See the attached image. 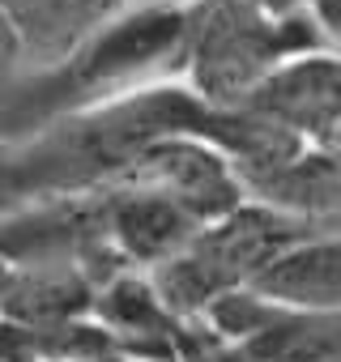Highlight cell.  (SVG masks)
I'll list each match as a JSON object with an SVG mask.
<instances>
[{"label": "cell", "mask_w": 341, "mask_h": 362, "mask_svg": "<svg viewBox=\"0 0 341 362\" xmlns=\"http://www.w3.org/2000/svg\"><path fill=\"white\" fill-rule=\"evenodd\" d=\"M209 103H201L184 81H154L94 107L69 111L39 132L13 141L18 145V175L35 201L52 197H81L103 192L166 136L201 132Z\"/></svg>", "instance_id": "6da1fadb"}, {"label": "cell", "mask_w": 341, "mask_h": 362, "mask_svg": "<svg viewBox=\"0 0 341 362\" xmlns=\"http://www.w3.org/2000/svg\"><path fill=\"white\" fill-rule=\"evenodd\" d=\"M333 47L311 18H269L248 0H197L184 13L180 81L209 107H243L294 56Z\"/></svg>", "instance_id": "7a4b0ae2"}, {"label": "cell", "mask_w": 341, "mask_h": 362, "mask_svg": "<svg viewBox=\"0 0 341 362\" xmlns=\"http://www.w3.org/2000/svg\"><path fill=\"white\" fill-rule=\"evenodd\" d=\"M311 230H316L311 218L273 209L265 201H248L222 222H209L184 252L149 269V277L158 281L170 311L180 320H192L205 315L218 298L235 290H252L260 273Z\"/></svg>", "instance_id": "3957f363"}, {"label": "cell", "mask_w": 341, "mask_h": 362, "mask_svg": "<svg viewBox=\"0 0 341 362\" xmlns=\"http://www.w3.org/2000/svg\"><path fill=\"white\" fill-rule=\"evenodd\" d=\"M124 179L166 192L201 226L222 222L226 214H235L239 205L252 201L239 166L231 162V153L222 145H214L209 136H201V132H175V136L158 141Z\"/></svg>", "instance_id": "277c9868"}, {"label": "cell", "mask_w": 341, "mask_h": 362, "mask_svg": "<svg viewBox=\"0 0 341 362\" xmlns=\"http://www.w3.org/2000/svg\"><path fill=\"white\" fill-rule=\"evenodd\" d=\"M252 107L277 115L316 153L341 166V47H311L286 60L256 90Z\"/></svg>", "instance_id": "5b68a950"}, {"label": "cell", "mask_w": 341, "mask_h": 362, "mask_svg": "<svg viewBox=\"0 0 341 362\" xmlns=\"http://www.w3.org/2000/svg\"><path fill=\"white\" fill-rule=\"evenodd\" d=\"M98 197H103L111 247L120 252V260L128 269H158L162 260L184 252L205 230L184 205H175L166 192H158L149 184L120 179V184L103 188Z\"/></svg>", "instance_id": "8992f818"}, {"label": "cell", "mask_w": 341, "mask_h": 362, "mask_svg": "<svg viewBox=\"0 0 341 362\" xmlns=\"http://www.w3.org/2000/svg\"><path fill=\"white\" fill-rule=\"evenodd\" d=\"M98 277L77 260H39L18 264L13 286L0 303V315L22 324V332H52L77 324L86 311H94Z\"/></svg>", "instance_id": "52a82bcc"}, {"label": "cell", "mask_w": 341, "mask_h": 362, "mask_svg": "<svg viewBox=\"0 0 341 362\" xmlns=\"http://www.w3.org/2000/svg\"><path fill=\"white\" fill-rule=\"evenodd\" d=\"M94 315L107 324V332L120 345H128L137 354H170L184 341L180 315L162 298L158 281L141 277L137 269H120L115 277H107L98 286Z\"/></svg>", "instance_id": "ba28073f"}, {"label": "cell", "mask_w": 341, "mask_h": 362, "mask_svg": "<svg viewBox=\"0 0 341 362\" xmlns=\"http://www.w3.org/2000/svg\"><path fill=\"white\" fill-rule=\"evenodd\" d=\"M252 290L282 307L341 311V230L316 226L307 239H299L290 252H282L260 273V281Z\"/></svg>", "instance_id": "9c48e42d"}, {"label": "cell", "mask_w": 341, "mask_h": 362, "mask_svg": "<svg viewBox=\"0 0 341 362\" xmlns=\"http://www.w3.org/2000/svg\"><path fill=\"white\" fill-rule=\"evenodd\" d=\"M0 5L13 18L35 73L64 64L107 22V0H0Z\"/></svg>", "instance_id": "30bf717a"}, {"label": "cell", "mask_w": 341, "mask_h": 362, "mask_svg": "<svg viewBox=\"0 0 341 362\" xmlns=\"http://www.w3.org/2000/svg\"><path fill=\"white\" fill-rule=\"evenodd\" d=\"M239 349L248 362H341V311L269 303V315Z\"/></svg>", "instance_id": "8fae6325"}, {"label": "cell", "mask_w": 341, "mask_h": 362, "mask_svg": "<svg viewBox=\"0 0 341 362\" xmlns=\"http://www.w3.org/2000/svg\"><path fill=\"white\" fill-rule=\"evenodd\" d=\"M30 56H26V43L13 26V18L5 13V5H0V103H9L13 90L30 77Z\"/></svg>", "instance_id": "7c38bea8"}, {"label": "cell", "mask_w": 341, "mask_h": 362, "mask_svg": "<svg viewBox=\"0 0 341 362\" xmlns=\"http://www.w3.org/2000/svg\"><path fill=\"white\" fill-rule=\"evenodd\" d=\"M30 197L22 188V175H18V145L0 132V222L13 218L18 209H26Z\"/></svg>", "instance_id": "4fadbf2b"}, {"label": "cell", "mask_w": 341, "mask_h": 362, "mask_svg": "<svg viewBox=\"0 0 341 362\" xmlns=\"http://www.w3.org/2000/svg\"><path fill=\"white\" fill-rule=\"evenodd\" d=\"M307 18L333 47H341V0H307Z\"/></svg>", "instance_id": "5bb4252c"}, {"label": "cell", "mask_w": 341, "mask_h": 362, "mask_svg": "<svg viewBox=\"0 0 341 362\" xmlns=\"http://www.w3.org/2000/svg\"><path fill=\"white\" fill-rule=\"evenodd\" d=\"M188 362H248L239 345H226V349H214V345H201V341H188Z\"/></svg>", "instance_id": "9a60e30c"}, {"label": "cell", "mask_w": 341, "mask_h": 362, "mask_svg": "<svg viewBox=\"0 0 341 362\" xmlns=\"http://www.w3.org/2000/svg\"><path fill=\"white\" fill-rule=\"evenodd\" d=\"M248 5H256L260 13L282 18V22H290V18H307V0H248Z\"/></svg>", "instance_id": "2e32d148"}, {"label": "cell", "mask_w": 341, "mask_h": 362, "mask_svg": "<svg viewBox=\"0 0 341 362\" xmlns=\"http://www.w3.org/2000/svg\"><path fill=\"white\" fill-rule=\"evenodd\" d=\"M13 273H18V264H13L5 239H0V303H5V294H9V286H13Z\"/></svg>", "instance_id": "e0dca14e"}, {"label": "cell", "mask_w": 341, "mask_h": 362, "mask_svg": "<svg viewBox=\"0 0 341 362\" xmlns=\"http://www.w3.org/2000/svg\"><path fill=\"white\" fill-rule=\"evenodd\" d=\"M320 226H337V230H341V218H333V222H320Z\"/></svg>", "instance_id": "ac0fdd59"}, {"label": "cell", "mask_w": 341, "mask_h": 362, "mask_svg": "<svg viewBox=\"0 0 341 362\" xmlns=\"http://www.w3.org/2000/svg\"><path fill=\"white\" fill-rule=\"evenodd\" d=\"M86 362H103V354H98V358H86Z\"/></svg>", "instance_id": "d6986e66"}]
</instances>
